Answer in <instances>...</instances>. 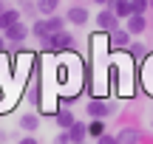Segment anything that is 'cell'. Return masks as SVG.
<instances>
[{"label":"cell","instance_id":"obj_9","mask_svg":"<svg viewBox=\"0 0 153 144\" xmlns=\"http://www.w3.org/2000/svg\"><path fill=\"white\" fill-rule=\"evenodd\" d=\"M111 45H114V48H128V45H131V34H128L125 28L111 31Z\"/></svg>","mask_w":153,"mask_h":144},{"label":"cell","instance_id":"obj_23","mask_svg":"<svg viewBox=\"0 0 153 144\" xmlns=\"http://www.w3.org/2000/svg\"><path fill=\"white\" fill-rule=\"evenodd\" d=\"M94 3H97V6H105V9H111V6H114L116 0H94Z\"/></svg>","mask_w":153,"mask_h":144},{"label":"cell","instance_id":"obj_18","mask_svg":"<svg viewBox=\"0 0 153 144\" xmlns=\"http://www.w3.org/2000/svg\"><path fill=\"white\" fill-rule=\"evenodd\" d=\"M128 51H131L133 60H145V57H148V48H145L142 43H131V45H128Z\"/></svg>","mask_w":153,"mask_h":144},{"label":"cell","instance_id":"obj_1","mask_svg":"<svg viewBox=\"0 0 153 144\" xmlns=\"http://www.w3.org/2000/svg\"><path fill=\"white\" fill-rule=\"evenodd\" d=\"M71 48H74V37L65 31V28L43 40V51H71Z\"/></svg>","mask_w":153,"mask_h":144},{"label":"cell","instance_id":"obj_20","mask_svg":"<svg viewBox=\"0 0 153 144\" xmlns=\"http://www.w3.org/2000/svg\"><path fill=\"white\" fill-rule=\"evenodd\" d=\"M97 144H116V136H111V133H102L97 139Z\"/></svg>","mask_w":153,"mask_h":144},{"label":"cell","instance_id":"obj_14","mask_svg":"<svg viewBox=\"0 0 153 144\" xmlns=\"http://www.w3.org/2000/svg\"><path fill=\"white\" fill-rule=\"evenodd\" d=\"M20 127L26 130V133H34V130L40 127V119L34 116V113H26V116H20Z\"/></svg>","mask_w":153,"mask_h":144},{"label":"cell","instance_id":"obj_24","mask_svg":"<svg viewBox=\"0 0 153 144\" xmlns=\"http://www.w3.org/2000/svg\"><path fill=\"white\" fill-rule=\"evenodd\" d=\"M6 3H9V0H0V14H3V11L9 9V6H6Z\"/></svg>","mask_w":153,"mask_h":144},{"label":"cell","instance_id":"obj_13","mask_svg":"<svg viewBox=\"0 0 153 144\" xmlns=\"http://www.w3.org/2000/svg\"><path fill=\"white\" fill-rule=\"evenodd\" d=\"M57 6H60V0H37V11L45 14V17L57 14Z\"/></svg>","mask_w":153,"mask_h":144},{"label":"cell","instance_id":"obj_4","mask_svg":"<svg viewBox=\"0 0 153 144\" xmlns=\"http://www.w3.org/2000/svg\"><path fill=\"white\" fill-rule=\"evenodd\" d=\"M3 37H6V43H14V45H20L23 40L28 37V26H23V20H20L17 26L6 28V31H3Z\"/></svg>","mask_w":153,"mask_h":144},{"label":"cell","instance_id":"obj_10","mask_svg":"<svg viewBox=\"0 0 153 144\" xmlns=\"http://www.w3.org/2000/svg\"><path fill=\"white\" fill-rule=\"evenodd\" d=\"M111 11H114L119 20H128V17L133 14V9H131V0H116L114 6H111Z\"/></svg>","mask_w":153,"mask_h":144},{"label":"cell","instance_id":"obj_7","mask_svg":"<svg viewBox=\"0 0 153 144\" xmlns=\"http://www.w3.org/2000/svg\"><path fill=\"white\" fill-rule=\"evenodd\" d=\"M128 34H142V31H148V17L145 14H131L128 17V28H125Z\"/></svg>","mask_w":153,"mask_h":144},{"label":"cell","instance_id":"obj_26","mask_svg":"<svg viewBox=\"0 0 153 144\" xmlns=\"http://www.w3.org/2000/svg\"><path fill=\"white\" fill-rule=\"evenodd\" d=\"M82 144H85V141H82Z\"/></svg>","mask_w":153,"mask_h":144},{"label":"cell","instance_id":"obj_16","mask_svg":"<svg viewBox=\"0 0 153 144\" xmlns=\"http://www.w3.org/2000/svg\"><path fill=\"white\" fill-rule=\"evenodd\" d=\"M45 23H48V34H57V31H62V28H65V17H60V14L45 17Z\"/></svg>","mask_w":153,"mask_h":144},{"label":"cell","instance_id":"obj_11","mask_svg":"<svg viewBox=\"0 0 153 144\" xmlns=\"http://www.w3.org/2000/svg\"><path fill=\"white\" fill-rule=\"evenodd\" d=\"M54 122L60 124L62 130H68V127L76 122V119H74V113H71V110H57V113H54Z\"/></svg>","mask_w":153,"mask_h":144},{"label":"cell","instance_id":"obj_2","mask_svg":"<svg viewBox=\"0 0 153 144\" xmlns=\"http://www.w3.org/2000/svg\"><path fill=\"white\" fill-rule=\"evenodd\" d=\"M114 110H116V105H114V102H105V99H91L85 105V113L91 119H108Z\"/></svg>","mask_w":153,"mask_h":144},{"label":"cell","instance_id":"obj_8","mask_svg":"<svg viewBox=\"0 0 153 144\" xmlns=\"http://www.w3.org/2000/svg\"><path fill=\"white\" fill-rule=\"evenodd\" d=\"M68 136H71V144H82V141H85V136H88V124L74 122L71 127H68Z\"/></svg>","mask_w":153,"mask_h":144},{"label":"cell","instance_id":"obj_3","mask_svg":"<svg viewBox=\"0 0 153 144\" xmlns=\"http://www.w3.org/2000/svg\"><path fill=\"white\" fill-rule=\"evenodd\" d=\"M97 26L102 28V31L111 34V31H116V28H119V17H116L111 9H102V11L97 14Z\"/></svg>","mask_w":153,"mask_h":144},{"label":"cell","instance_id":"obj_25","mask_svg":"<svg viewBox=\"0 0 153 144\" xmlns=\"http://www.w3.org/2000/svg\"><path fill=\"white\" fill-rule=\"evenodd\" d=\"M6 51V37H0V54Z\"/></svg>","mask_w":153,"mask_h":144},{"label":"cell","instance_id":"obj_21","mask_svg":"<svg viewBox=\"0 0 153 144\" xmlns=\"http://www.w3.org/2000/svg\"><path fill=\"white\" fill-rule=\"evenodd\" d=\"M54 144H71V136H68V130H62V133L54 139Z\"/></svg>","mask_w":153,"mask_h":144},{"label":"cell","instance_id":"obj_19","mask_svg":"<svg viewBox=\"0 0 153 144\" xmlns=\"http://www.w3.org/2000/svg\"><path fill=\"white\" fill-rule=\"evenodd\" d=\"M131 9H133V14H145L150 9V0H131Z\"/></svg>","mask_w":153,"mask_h":144},{"label":"cell","instance_id":"obj_15","mask_svg":"<svg viewBox=\"0 0 153 144\" xmlns=\"http://www.w3.org/2000/svg\"><path fill=\"white\" fill-rule=\"evenodd\" d=\"M31 34L40 40V43H43L45 37H51V34H48V23H45V20H34V26H31Z\"/></svg>","mask_w":153,"mask_h":144},{"label":"cell","instance_id":"obj_12","mask_svg":"<svg viewBox=\"0 0 153 144\" xmlns=\"http://www.w3.org/2000/svg\"><path fill=\"white\" fill-rule=\"evenodd\" d=\"M136 141H139V130H133V127H125L116 136V144H136Z\"/></svg>","mask_w":153,"mask_h":144},{"label":"cell","instance_id":"obj_22","mask_svg":"<svg viewBox=\"0 0 153 144\" xmlns=\"http://www.w3.org/2000/svg\"><path fill=\"white\" fill-rule=\"evenodd\" d=\"M17 144H40L37 139H34V136H26V139H20V141H17Z\"/></svg>","mask_w":153,"mask_h":144},{"label":"cell","instance_id":"obj_27","mask_svg":"<svg viewBox=\"0 0 153 144\" xmlns=\"http://www.w3.org/2000/svg\"><path fill=\"white\" fill-rule=\"evenodd\" d=\"M150 3H153V0H150Z\"/></svg>","mask_w":153,"mask_h":144},{"label":"cell","instance_id":"obj_17","mask_svg":"<svg viewBox=\"0 0 153 144\" xmlns=\"http://www.w3.org/2000/svg\"><path fill=\"white\" fill-rule=\"evenodd\" d=\"M102 133H105V119H91V124H88V136L99 139Z\"/></svg>","mask_w":153,"mask_h":144},{"label":"cell","instance_id":"obj_5","mask_svg":"<svg viewBox=\"0 0 153 144\" xmlns=\"http://www.w3.org/2000/svg\"><path fill=\"white\" fill-rule=\"evenodd\" d=\"M88 20H91V14H88L85 6H71L65 14V23H71V26H85Z\"/></svg>","mask_w":153,"mask_h":144},{"label":"cell","instance_id":"obj_6","mask_svg":"<svg viewBox=\"0 0 153 144\" xmlns=\"http://www.w3.org/2000/svg\"><path fill=\"white\" fill-rule=\"evenodd\" d=\"M20 17H23V11H20V9H14V6H9V9L0 14V31H6V28L17 26V23H20Z\"/></svg>","mask_w":153,"mask_h":144}]
</instances>
